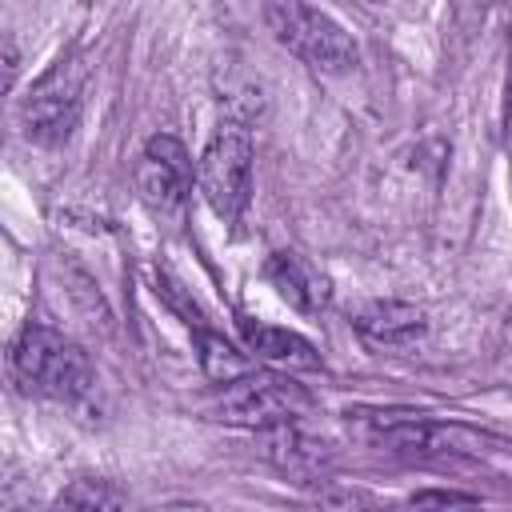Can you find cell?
Instances as JSON below:
<instances>
[{"instance_id": "cell-1", "label": "cell", "mask_w": 512, "mask_h": 512, "mask_svg": "<svg viewBox=\"0 0 512 512\" xmlns=\"http://www.w3.org/2000/svg\"><path fill=\"white\" fill-rule=\"evenodd\" d=\"M12 368L28 392H40L52 400H80L92 392L88 352L64 332L44 328V324H28L20 332L12 348Z\"/></svg>"}, {"instance_id": "cell-2", "label": "cell", "mask_w": 512, "mask_h": 512, "mask_svg": "<svg viewBox=\"0 0 512 512\" xmlns=\"http://www.w3.org/2000/svg\"><path fill=\"white\" fill-rule=\"evenodd\" d=\"M264 24L276 36V44H284L292 56H300L316 72L340 76V72L356 68V60H360L356 40L328 12H320L304 0H268Z\"/></svg>"}, {"instance_id": "cell-3", "label": "cell", "mask_w": 512, "mask_h": 512, "mask_svg": "<svg viewBox=\"0 0 512 512\" xmlns=\"http://www.w3.org/2000/svg\"><path fill=\"white\" fill-rule=\"evenodd\" d=\"M312 412V396L276 372H244L228 384H220L216 400H212V416L224 424H240V428H276V424H292L296 416Z\"/></svg>"}, {"instance_id": "cell-4", "label": "cell", "mask_w": 512, "mask_h": 512, "mask_svg": "<svg viewBox=\"0 0 512 512\" xmlns=\"http://www.w3.org/2000/svg\"><path fill=\"white\" fill-rule=\"evenodd\" d=\"M196 184L208 208L236 224L252 196V136L240 124H220L196 164Z\"/></svg>"}, {"instance_id": "cell-5", "label": "cell", "mask_w": 512, "mask_h": 512, "mask_svg": "<svg viewBox=\"0 0 512 512\" xmlns=\"http://www.w3.org/2000/svg\"><path fill=\"white\" fill-rule=\"evenodd\" d=\"M84 84H88V64L80 52H64L24 96V128L36 144H60L72 136L84 104Z\"/></svg>"}, {"instance_id": "cell-6", "label": "cell", "mask_w": 512, "mask_h": 512, "mask_svg": "<svg viewBox=\"0 0 512 512\" xmlns=\"http://www.w3.org/2000/svg\"><path fill=\"white\" fill-rule=\"evenodd\" d=\"M192 156L188 148L160 132L144 144L140 160H136V192L140 200L156 212V216H176L184 204H188V192H192Z\"/></svg>"}, {"instance_id": "cell-7", "label": "cell", "mask_w": 512, "mask_h": 512, "mask_svg": "<svg viewBox=\"0 0 512 512\" xmlns=\"http://www.w3.org/2000/svg\"><path fill=\"white\" fill-rule=\"evenodd\" d=\"M264 276L276 288V296L288 300L296 312H308L312 316V312L328 308V300H332L328 280L304 256H296V252H272L268 264H264Z\"/></svg>"}, {"instance_id": "cell-8", "label": "cell", "mask_w": 512, "mask_h": 512, "mask_svg": "<svg viewBox=\"0 0 512 512\" xmlns=\"http://www.w3.org/2000/svg\"><path fill=\"white\" fill-rule=\"evenodd\" d=\"M356 332L372 344H384V348H400V344H412L424 336L428 320L416 304H404V300H372L356 312Z\"/></svg>"}, {"instance_id": "cell-9", "label": "cell", "mask_w": 512, "mask_h": 512, "mask_svg": "<svg viewBox=\"0 0 512 512\" xmlns=\"http://www.w3.org/2000/svg\"><path fill=\"white\" fill-rule=\"evenodd\" d=\"M240 336H244L248 352L260 356V360H268V364H280V368H316L320 364L316 344L304 340L292 328H280V324H264V320L244 316L240 320Z\"/></svg>"}, {"instance_id": "cell-10", "label": "cell", "mask_w": 512, "mask_h": 512, "mask_svg": "<svg viewBox=\"0 0 512 512\" xmlns=\"http://www.w3.org/2000/svg\"><path fill=\"white\" fill-rule=\"evenodd\" d=\"M264 452L292 476H308V472H320L328 464V452L324 444L300 436L292 424H276V428H264Z\"/></svg>"}, {"instance_id": "cell-11", "label": "cell", "mask_w": 512, "mask_h": 512, "mask_svg": "<svg viewBox=\"0 0 512 512\" xmlns=\"http://www.w3.org/2000/svg\"><path fill=\"white\" fill-rule=\"evenodd\" d=\"M192 332H196V348H200V368L212 384H228V380L252 372V360L244 352H236L220 332H212V328H192Z\"/></svg>"}, {"instance_id": "cell-12", "label": "cell", "mask_w": 512, "mask_h": 512, "mask_svg": "<svg viewBox=\"0 0 512 512\" xmlns=\"http://www.w3.org/2000/svg\"><path fill=\"white\" fill-rule=\"evenodd\" d=\"M60 504H72V508H112V504H124V492L104 488L96 480H80L76 488H68L60 496Z\"/></svg>"}, {"instance_id": "cell-13", "label": "cell", "mask_w": 512, "mask_h": 512, "mask_svg": "<svg viewBox=\"0 0 512 512\" xmlns=\"http://www.w3.org/2000/svg\"><path fill=\"white\" fill-rule=\"evenodd\" d=\"M160 292H164V300H168V304H172V308L184 316V324H188V328H204V316H200V308H196V304L184 296V288H180L172 276H160Z\"/></svg>"}, {"instance_id": "cell-14", "label": "cell", "mask_w": 512, "mask_h": 512, "mask_svg": "<svg viewBox=\"0 0 512 512\" xmlns=\"http://www.w3.org/2000/svg\"><path fill=\"white\" fill-rule=\"evenodd\" d=\"M476 496H468V492H416L412 496V504H472Z\"/></svg>"}, {"instance_id": "cell-15", "label": "cell", "mask_w": 512, "mask_h": 512, "mask_svg": "<svg viewBox=\"0 0 512 512\" xmlns=\"http://www.w3.org/2000/svg\"><path fill=\"white\" fill-rule=\"evenodd\" d=\"M508 120H512V84H508Z\"/></svg>"}, {"instance_id": "cell-16", "label": "cell", "mask_w": 512, "mask_h": 512, "mask_svg": "<svg viewBox=\"0 0 512 512\" xmlns=\"http://www.w3.org/2000/svg\"><path fill=\"white\" fill-rule=\"evenodd\" d=\"M508 56H512V36H508Z\"/></svg>"}, {"instance_id": "cell-17", "label": "cell", "mask_w": 512, "mask_h": 512, "mask_svg": "<svg viewBox=\"0 0 512 512\" xmlns=\"http://www.w3.org/2000/svg\"><path fill=\"white\" fill-rule=\"evenodd\" d=\"M84 4H92V0H84Z\"/></svg>"}]
</instances>
